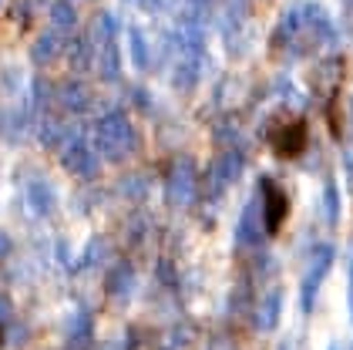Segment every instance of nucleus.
I'll return each instance as SVG.
<instances>
[{
    "label": "nucleus",
    "mask_w": 353,
    "mask_h": 350,
    "mask_svg": "<svg viewBox=\"0 0 353 350\" xmlns=\"http://www.w3.org/2000/svg\"><path fill=\"white\" fill-rule=\"evenodd\" d=\"M270 142H272V148H276V155H299L303 145H306V125L299 118H290L279 128H272Z\"/></svg>",
    "instance_id": "1"
},
{
    "label": "nucleus",
    "mask_w": 353,
    "mask_h": 350,
    "mask_svg": "<svg viewBox=\"0 0 353 350\" xmlns=\"http://www.w3.org/2000/svg\"><path fill=\"white\" fill-rule=\"evenodd\" d=\"M7 249H10V240H7V236H3V233H0V256H3V253H7Z\"/></svg>",
    "instance_id": "2"
}]
</instances>
